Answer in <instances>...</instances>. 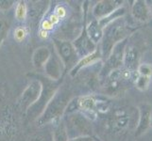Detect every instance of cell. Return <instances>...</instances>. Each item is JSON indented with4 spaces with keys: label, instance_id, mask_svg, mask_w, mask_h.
<instances>
[{
    "label": "cell",
    "instance_id": "1",
    "mask_svg": "<svg viewBox=\"0 0 152 141\" xmlns=\"http://www.w3.org/2000/svg\"><path fill=\"white\" fill-rule=\"evenodd\" d=\"M152 118V108L149 103H142L139 106V121L136 127L135 135L140 137L149 129Z\"/></svg>",
    "mask_w": 152,
    "mask_h": 141
},
{
    "label": "cell",
    "instance_id": "2",
    "mask_svg": "<svg viewBox=\"0 0 152 141\" xmlns=\"http://www.w3.org/2000/svg\"><path fill=\"white\" fill-rule=\"evenodd\" d=\"M132 14L135 20L139 21V22L145 23V22H148L150 19L151 12L145 1L137 0V1H135L134 4L132 5Z\"/></svg>",
    "mask_w": 152,
    "mask_h": 141
},
{
    "label": "cell",
    "instance_id": "3",
    "mask_svg": "<svg viewBox=\"0 0 152 141\" xmlns=\"http://www.w3.org/2000/svg\"><path fill=\"white\" fill-rule=\"evenodd\" d=\"M139 52L138 50L133 46H128L126 48L125 54H124V62L126 64V69L129 71L137 70L139 64Z\"/></svg>",
    "mask_w": 152,
    "mask_h": 141
},
{
    "label": "cell",
    "instance_id": "4",
    "mask_svg": "<svg viewBox=\"0 0 152 141\" xmlns=\"http://www.w3.org/2000/svg\"><path fill=\"white\" fill-rule=\"evenodd\" d=\"M137 72L141 76H145L150 78L152 76V65L149 63L140 64L137 68Z\"/></svg>",
    "mask_w": 152,
    "mask_h": 141
},
{
    "label": "cell",
    "instance_id": "5",
    "mask_svg": "<svg viewBox=\"0 0 152 141\" xmlns=\"http://www.w3.org/2000/svg\"><path fill=\"white\" fill-rule=\"evenodd\" d=\"M150 83V78L149 77H145V76H141L139 75L136 78L135 81V85L136 87L140 90H146L148 87V85Z\"/></svg>",
    "mask_w": 152,
    "mask_h": 141
},
{
    "label": "cell",
    "instance_id": "6",
    "mask_svg": "<svg viewBox=\"0 0 152 141\" xmlns=\"http://www.w3.org/2000/svg\"><path fill=\"white\" fill-rule=\"evenodd\" d=\"M15 15L18 20H25L26 16H27V7L24 2H19V4L16 7V12H15Z\"/></svg>",
    "mask_w": 152,
    "mask_h": 141
},
{
    "label": "cell",
    "instance_id": "7",
    "mask_svg": "<svg viewBox=\"0 0 152 141\" xmlns=\"http://www.w3.org/2000/svg\"><path fill=\"white\" fill-rule=\"evenodd\" d=\"M27 35H28V31L25 27H18L14 31V38L18 41L24 40L25 38L27 37Z\"/></svg>",
    "mask_w": 152,
    "mask_h": 141
},
{
    "label": "cell",
    "instance_id": "8",
    "mask_svg": "<svg viewBox=\"0 0 152 141\" xmlns=\"http://www.w3.org/2000/svg\"><path fill=\"white\" fill-rule=\"evenodd\" d=\"M94 106H95V101H94V99L91 97L85 98L82 102V107L85 109H92Z\"/></svg>",
    "mask_w": 152,
    "mask_h": 141
},
{
    "label": "cell",
    "instance_id": "9",
    "mask_svg": "<svg viewBox=\"0 0 152 141\" xmlns=\"http://www.w3.org/2000/svg\"><path fill=\"white\" fill-rule=\"evenodd\" d=\"M96 57H97V56H96V53H93L92 55L86 56L84 59L81 60L80 64H81V65H88V64H91V62H94V61H95V60L96 59Z\"/></svg>",
    "mask_w": 152,
    "mask_h": 141
},
{
    "label": "cell",
    "instance_id": "10",
    "mask_svg": "<svg viewBox=\"0 0 152 141\" xmlns=\"http://www.w3.org/2000/svg\"><path fill=\"white\" fill-rule=\"evenodd\" d=\"M55 14L60 19L64 18V17H65V15H66V10H65V9L62 6H58L56 8V9H55Z\"/></svg>",
    "mask_w": 152,
    "mask_h": 141
},
{
    "label": "cell",
    "instance_id": "11",
    "mask_svg": "<svg viewBox=\"0 0 152 141\" xmlns=\"http://www.w3.org/2000/svg\"><path fill=\"white\" fill-rule=\"evenodd\" d=\"M53 27H54V25L50 23L49 20H45L44 22L42 23V29H44L45 31H48V30L53 29Z\"/></svg>",
    "mask_w": 152,
    "mask_h": 141
},
{
    "label": "cell",
    "instance_id": "12",
    "mask_svg": "<svg viewBox=\"0 0 152 141\" xmlns=\"http://www.w3.org/2000/svg\"><path fill=\"white\" fill-rule=\"evenodd\" d=\"M49 21H50V23L53 25H57L58 23L60 22V18L57 16L56 14H52L51 16H50V19H49Z\"/></svg>",
    "mask_w": 152,
    "mask_h": 141
},
{
    "label": "cell",
    "instance_id": "13",
    "mask_svg": "<svg viewBox=\"0 0 152 141\" xmlns=\"http://www.w3.org/2000/svg\"><path fill=\"white\" fill-rule=\"evenodd\" d=\"M39 37L41 39H43V40H45V39H48V31H45L44 29H41L39 31Z\"/></svg>",
    "mask_w": 152,
    "mask_h": 141
},
{
    "label": "cell",
    "instance_id": "14",
    "mask_svg": "<svg viewBox=\"0 0 152 141\" xmlns=\"http://www.w3.org/2000/svg\"><path fill=\"white\" fill-rule=\"evenodd\" d=\"M150 126L152 127V118H151V122H150Z\"/></svg>",
    "mask_w": 152,
    "mask_h": 141
},
{
    "label": "cell",
    "instance_id": "15",
    "mask_svg": "<svg viewBox=\"0 0 152 141\" xmlns=\"http://www.w3.org/2000/svg\"><path fill=\"white\" fill-rule=\"evenodd\" d=\"M150 12H151V14H152V6H151V8H150Z\"/></svg>",
    "mask_w": 152,
    "mask_h": 141
}]
</instances>
